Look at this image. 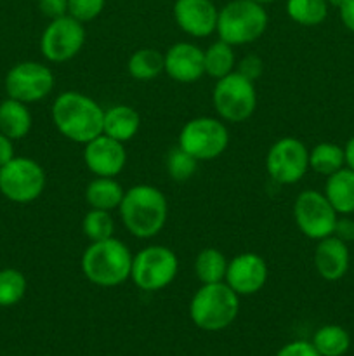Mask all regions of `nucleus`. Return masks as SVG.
Returning <instances> with one entry per match:
<instances>
[{"label": "nucleus", "instance_id": "17", "mask_svg": "<svg viewBox=\"0 0 354 356\" xmlns=\"http://www.w3.org/2000/svg\"><path fill=\"white\" fill-rule=\"evenodd\" d=\"M165 73L179 83H194L205 75L203 49L191 42H177L163 54Z\"/></svg>", "mask_w": 354, "mask_h": 356}, {"label": "nucleus", "instance_id": "9", "mask_svg": "<svg viewBox=\"0 0 354 356\" xmlns=\"http://www.w3.org/2000/svg\"><path fill=\"white\" fill-rule=\"evenodd\" d=\"M47 176L37 160L14 156L0 167V193L14 204H31L45 190Z\"/></svg>", "mask_w": 354, "mask_h": 356}, {"label": "nucleus", "instance_id": "6", "mask_svg": "<svg viewBox=\"0 0 354 356\" xmlns=\"http://www.w3.org/2000/svg\"><path fill=\"white\" fill-rule=\"evenodd\" d=\"M212 106L222 122L228 124L246 122L257 108L255 82L243 76L236 70L215 80L212 90Z\"/></svg>", "mask_w": 354, "mask_h": 356}, {"label": "nucleus", "instance_id": "8", "mask_svg": "<svg viewBox=\"0 0 354 356\" xmlns=\"http://www.w3.org/2000/svg\"><path fill=\"white\" fill-rule=\"evenodd\" d=\"M179 146L198 162L219 159L229 146L226 122L219 117L191 118L180 129Z\"/></svg>", "mask_w": 354, "mask_h": 356}, {"label": "nucleus", "instance_id": "21", "mask_svg": "<svg viewBox=\"0 0 354 356\" xmlns=\"http://www.w3.org/2000/svg\"><path fill=\"white\" fill-rule=\"evenodd\" d=\"M33 117L26 103L7 97L0 103V132L12 141L23 139L30 134Z\"/></svg>", "mask_w": 354, "mask_h": 356}, {"label": "nucleus", "instance_id": "20", "mask_svg": "<svg viewBox=\"0 0 354 356\" xmlns=\"http://www.w3.org/2000/svg\"><path fill=\"white\" fill-rule=\"evenodd\" d=\"M325 197L339 216L354 214V170L342 167L326 177Z\"/></svg>", "mask_w": 354, "mask_h": 356}, {"label": "nucleus", "instance_id": "22", "mask_svg": "<svg viewBox=\"0 0 354 356\" xmlns=\"http://www.w3.org/2000/svg\"><path fill=\"white\" fill-rule=\"evenodd\" d=\"M125 190L115 177H94L85 188V202L90 209L115 211L120 207Z\"/></svg>", "mask_w": 354, "mask_h": 356}, {"label": "nucleus", "instance_id": "12", "mask_svg": "<svg viewBox=\"0 0 354 356\" xmlns=\"http://www.w3.org/2000/svg\"><path fill=\"white\" fill-rule=\"evenodd\" d=\"M267 176L278 184H297L309 170V148L297 138L274 141L266 155Z\"/></svg>", "mask_w": 354, "mask_h": 356}, {"label": "nucleus", "instance_id": "27", "mask_svg": "<svg viewBox=\"0 0 354 356\" xmlns=\"http://www.w3.org/2000/svg\"><path fill=\"white\" fill-rule=\"evenodd\" d=\"M311 343L321 356H344L351 348V336L340 325H323L316 330Z\"/></svg>", "mask_w": 354, "mask_h": 356}, {"label": "nucleus", "instance_id": "33", "mask_svg": "<svg viewBox=\"0 0 354 356\" xmlns=\"http://www.w3.org/2000/svg\"><path fill=\"white\" fill-rule=\"evenodd\" d=\"M262 59L255 54H248L245 58H242V61L236 65V72L242 73L243 76L250 79L252 82H255L260 75H262Z\"/></svg>", "mask_w": 354, "mask_h": 356}, {"label": "nucleus", "instance_id": "13", "mask_svg": "<svg viewBox=\"0 0 354 356\" xmlns=\"http://www.w3.org/2000/svg\"><path fill=\"white\" fill-rule=\"evenodd\" d=\"M85 28L69 14L51 19L40 37V52L49 63H66L85 45Z\"/></svg>", "mask_w": 354, "mask_h": 356}, {"label": "nucleus", "instance_id": "36", "mask_svg": "<svg viewBox=\"0 0 354 356\" xmlns=\"http://www.w3.org/2000/svg\"><path fill=\"white\" fill-rule=\"evenodd\" d=\"M333 235L346 243L354 242V219H351L349 216H342V218L337 219Z\"/></svg>", "mask_w": 354, "mask_h": 356}, {"label": "nucleus", "instance_id": "2", "mask_svg": "<svg viewBox=\"0 0 354 356\" xmlns=\"http://www.w3.org/2000/svg\"><path fill=\"white\" fill-rule=\"evenodd\" d=\"M118 212L125 229L132 236L149 240L165 228L169 218V202L163 191L156 186L135 184L125 190Z\"/></svg>", "mask_w": 354, "mask_h": 356}, {"label": "nucleus", "instance_id": "26", "mask_svg": "<svg viewBox=\"0 0 354 356\" xmlns=\"http://www.w3.org/2000/svg\"><path fill=\"white\" fill-rule=\"evenodd\" d=\"M346 167V155L342 146L335 143H318L309 149V169L314 170L319 176L328 177L330 174L337 172Z\"/></svg>", "mask_w": 354, "mask_h": 356}, {"label": "nucleus", "instance_id": "15", "mask_svg": "<svg viewBox=\"0 0 354 356\" xmlns=\"http://www.w3.org/2000/svg\"><path fill=\"white\" fill-rule=\"evenodd\" d=\"M83 162L96 177H117L127 163L124 143L101 134L83 145Z\"/></svg>", "mask_w": 354, "mask_h": 356}, {"label": "nucleus", "instance_id": "3", "mask_svg": "<svg viewBox=\"0 0 354 356\" xmlns=\"http://www.w3.org/2000/svg\"><path fill=\"white\" fill-rule=\"evenodd\" d=\"M134 254L121 240L111 238L90 242L83 250L80 268L87 280L103 289L118 287L130 280Z\"/></svg>", "mask_w": 354, "mask_h": 356}, {"label": "nucleus", "instance_id": "25", "mask_svg": "<svg viewBox=\"0 0 354 356\" xmlns=\"http://www.w3.org/2000/svg\"><path fill=\"white\" fill-rule=\"evenodd\" d=\"M229 259L215 247H207L200 250L194 259V275L201 285L219 284L224 282L226 270H228Z\"/></svg>", "mask_w": 354, "mask_h": 356}, {"label": "nucleus", "instance_id": "11", "mask_svg": "<svg viewBox=\"0 0 354 356\" xmlns=\"http://www.w3.org/2000/svg\"><path fill=\"white\" fill-rule=\"evenodd\" d=\"M54 73L47 65L38 61H23L7 72L3 87L7 97L21 103H38L49 97L54 89Z\"/></svg>", "mask_w": 354, "mask_h": 356}, {"label": "nucleus", "instance_id": "10", "mask_svg": "<svg viewBox=\"0 0 354 356\" xmlns=\"http://www.w3.org/2000/svg\"><path fill=\"white\" fill-rule=\"evenodd\" d=\"M294 219L302 235L318 242L333 235L339 214L323 191L304 190L294 202Z\"/></svg>", "mask_w": 354, "mask_h": 356}, {"label": "nucleus", "instance_id": "16", "mask_svg": "<svg viewBox=\"0 0 354 356\" xmlns=\"http://www.w3.org/2000/svg\"><path fill=\"white\" fill-rule=\"evenodd\" d=\"M174 19L186 35L193 38H205L215 33L219 9L212 0H176Z\"/></svg>", "mask_w": 354, "mask_h": 356}, {"label": "nucleus", "instance_id": "28", "mask_svg": "<svg viewBox=\"0 0 354 356\" xmlns=\"http://www.w3.org/2000/svg\"><path fill=\"white\" fill-rule=\"evenodd\" d=\"M326 0H287V14L301 26H318L328 16Z\"/></svg>", "mask_w": 354, "mask_h": 356}, {"label": "nucleus", "instance_id": "7", "mask_svg": "<svg viewBox=\"0 0 354 356\" xmlns=\"http://www.w3.org/2000/svg\"><path fill=\"white\" fill-rule=\"evenodd\" d=\"M179 259L169 247L149 245L132 257L130 280L142 292H158L177 277Z\"/></svg>", "mask_w": 354, "mask_h": 356}, {"label": "nucleus", "instance_id": "38", "mask_svg": "<svg viewBox=\"0 0 354 356\" xmlns=\"http://www.w3.org/2000/svg\"><path fill=\"white\" fill-rule=\"evenodd\" d=\"M339 14L344 26L354 33V0H347V2L339 9Z\"/></svg>", "mask_w": 354, "mask_h": 356}, {"label": "nucleus", "instance_id": "29", "mask_svg": "<svg viewBox=\"0 0 354 356\" xmlns=\"http://www.w3.org/2000/svg\"><path fill=\"white\" fill-rule=\"evenodd\" d=\"M26 277L19 270L3 268L0 270V308L16 306L26 294Z\"/></svg>", "mask_w": 354, "mask_h": 356}, {"label": "nucleus", "instance_id": "5", "mask_svg": "<svg viewBox=\"0 0 354 356\" xmlns=\"http://www.w3.org/2000/svg\"><path fill=\"white\" fill-rule=\"evenodd\" d=\"M269 24L266 9L252 0H231L219 10L215 33L233 47L259 40Z\"/></svg>", "mask_w": 354, "mask_h": 356}, {"label": "nucleus", "instance_id": "31", "mask_svg": "<svg viewBox=\"0 0 354 356\" xmlns=\"http://www.w3.org/2000/svg\"><path fill=\"white\" fill-rule=\"evenodd\" d=\"M167 172L177 183H184V181L191 179L198 169V160L193 159L189 153L184 152L179 145L172 148L167 155Z\"/></svg>", "mask_w": 354, "mask_h": 356}, {"label": "nucleus", "instance_id": "35", "mask_svg": "<svg viewBox=\"0 0 354 356\" xmlns=\"http://www.w3.org/2000/svg\"><path fill=\"white\" fill-rule=\"evenodd\" d=\"M38 9L49 19H58L68 14V0H38Z\"/></svg>", "mask_w": 354, "mask_h": 356}, {"label": "nucleus", "instance_id": "41", "mask_svg": "<svg viewBox=\"0 0 354 356\" xmlns=\"http://www.w3.org/2000/svg\"><path fill=\"white\" fill-rule=\"evenodd\" d=\"M252 2H257V3H260V6H264V3H271V2H274V0H252Z\"/></svg>", "mask_w": 354, "mask_h": 356}, {"label": "nucleus", "instance_id": "37", "mask_svg": "<svg viewBox=\"0 0 354 356\" xmlns=\"http://www.w3.org/2000/svg\"><path fill=\"white\" fill-rule=\"evenodd\" d=\"M14 156H16L14 155V141L0 132V167H3L7 162H10Z\"/></svg>", "mask_w": 354, "mask_h": 356}, {"label": "nucleus", "instance_id": "23", "mask_svg": "<svg viewBox=\"0 0 354 356\" xmlns=\"http://www.w3.org/2000/svg\"><path fill=\"white\" fill-rule=\"evenodd\" d=\"M127 72L137 82H151L165 72L163 54L153 47L137 49L128 58Z\"/></svg>", "mask_w": 354, "mask_h": 356}, {"label": "nucleus", "instance_id": "32", "mask_svg": "<svg viewBox=\"0 0 354 356\" xmlns=\"http://www.w3.org/2000/svg\"><path fill=\"white\" fill-rule=\"evenodd\" d=\"M106 0H68V14L80 23L94 21L104 10Z\"/></svg>", "mask_w": 354, "mask_h": 356}, {"label": "nucleus", "instance_id": "39", "mask_svg": "<svg viewBox=\"0 0 354 356\" xmlns=\"http://www.w3.org/2000/svg\"><path fill=\"white\" fill-rule=\"evenodd\" d=\"M344 155H346V167L354 170V136H351V139L344 146Z\"/></svg>", "mask_w": 354, "mask_h": 356}, {"label": "nucleus", "instance_id": "30", "mask_svg": "<svg viewBox=\"0 0 354 356\" xmlns=\"http://www.w3.org/2000/svg\"><path fill=\"white\" fill-rule=\"evenodd\" d=\"M82 232L89 242H101L115 236V221L111 212L90 209L82 219Z\"/></svg>", "mask_w": 354, "mask_h": 356}, {"label": "nucleus", "instance_id": "14", "mask_svg": "<svg viewBox=\"0 0 354 356\" xmlns=\"http://www.w3.org/2000/svg\"><path fill=\"white\" fill-rule=\"evenodd\" d=\"M267 264L255 252H243L229 259L224 282L238 296H253L264 289L267 282Z\"/></svg>", "mask_w": 354, "mask_h": 356}, {"label": "nucleus", "instance_id": "24", "mask_svg": "<svg viewBox=\"0 0 354 356\" xmlns=\"http://www.w3.org/2000/svg\"><path fill=\"white\" fill-rule=\"evenodd\" d=\"M203 65L205 75L212 76V79L219 80L229 75L236 70L235 47L217 38L207 49H203Z\"/></svg>", "mask_w": 354, "mask_h": 356}, {"label": "nucleus", "instance_id": "4", "mask_svg": "<svg viewBox=\"0 0 354 356\" xmlns=\"http://www.w3.org/2000/svg\"><path fill=\"white\" fill-rule=\"evenodd\" d=\"M239 312V296L226 282L201 285L189 301V318L205 332H219L231 325Z\"/></svg>", "mask_w": 354, "mask_h": 356}, {"label": "nucleus", "instance_id": "40", "mask_svg": "<svg viewBox=\"0 0 354 356\" xmlns=\"http://www.w3.org/2000/svg\"><path fill=\"white\" fill-rule=\"evenodd\" d=\"M326 2H328V6L335 7V9H340V7H342L347 0H326Z\"/></svg>", "mask_w": 354, "mask_h": 356}, {"label": "nucleus", "instance_id": "19", "mask_svg": "<svg viewBox=\"0 0 354 356\" xmlns=\"http://www.w3.org/2000/svg\"><path fill=\"white\" fill-rule=\"evenodd\" d=\"M139 127H141V117L128 104H113L104 110L103 134L125 145L137 136Z\"/></svg>", "mask_w": 354, "mask_h": 356}, {"label": "nucleus", "instance_id": "42", "mask_svg": "<svg viewBox=\"0 0 354 356\" xmlns=\"http://www.w3.org/2000/svg\"><path fill=\"white\" fill-rule=\"evenodd\" d=\"M44 356H51V355H44Z\"/></svg>", "mask_w": 354, "mask_h": 356}, {"label": "nucleus", "instance_id": "34", "mask_svg": "<svg viewBox=\"0 0 354 356\" xmlns=\"http://www.w3.org/2000/svg\"><path fill=\"white\" fill-rule=\"evenodd\" d=\"M276 356H321L314 344L309 341H292V343L285 344Z\"/></svg>", "mask_w": 354, "mask_h": 356}, {"label": "nucleus", "instance_id": "18", "mask_svg": "<svg viewBox=\"0 0 354 356\" xmlns=\"http://www.w3.org/2000/svg\"><path fill=\"white\" fill-rule=\"evenodd\" d=\"M351 252L346 242L335 235L318 240L314 249V270L323 280L339 282L349 271Z\"/></svg>", "mask_w": 354, "mask_h": 356}, {"label": "nucleus", "instance_id": "1", "mask_svg": "<svg viewBox=\"0 0 354 356\" xmlns=\"http://www.w3.org/2000/svg\"><path fill=\"white\" fill-rule=\"evenodd\" d=\"M51 118L59 134L76 145H87L103 134L104 108L78 90L59 94L52 103Z\"/></svg>", "mask_w": 354, "mask_h": 356}]
</instances>
